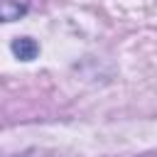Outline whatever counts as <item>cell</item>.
Wrapping results in <instances>:
<instances>
[{
  "label": "cell",
  "mask_w": 157,
  "mask_h": 157,
  "mask_svg": "<svg viewBox=\"0 0 157 157\" xmlns=\"http://www.w3.org/2000/svg\"><path fill=\"white\" fill-rule=\"evenodd\" d=\"M29 10V0H0V22H15Z\"/></svg>",
  "instance_id": "1"
},
{
  "label": "cell",
  "mask_w": 157,
  "mask_h": 157,
  "mask_svg": "<svg viewBox=\"0 0 157 157\" xmlns=\"http://www.w3.org/2000/svg\"><path fill=\"white\" fill-rule=\"evenodd\" d=\"M12 52H15V56H17V59L29 61V59H34V56H37L39 47H37V42H34V39H29V37H20V39H15V42H12Z\"/></svg>",
  "instance_id": "2"
}]
</instances>
